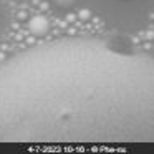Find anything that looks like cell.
Listing matches in <instances>:
<instances>
[{
  "label": "cell",
  "instance_id": "cell-1",
  "mask_svg": "<svg viewBox=\"0 0 154 154\" xmlns=\"http://www.w3.org/2000/svg\"><path fill=\"white\" fill-rule=\"evenodd\" d=\"M32 32H33L35 35H40V37L47 35V32H48L47 20H45V18H35V20L32 22Z\"/></svg>",
  "mask_w": 154,
  "mask_h": 154
},
{
  "label": "cell",
  "instance_id": "cell-2",
  "mask_svg": "<svg viewBox=\"0 0 154 154\" xmlns=\"http://www.w3.org/2000/svg\"><path fill=\"white\" fill-rule=\"evenodd\" d=\"M53 2L60 8H63V10H65V8H73L75 5L78 4V0H53Z\"/></svg>",
  "mask_w": 154,
  "mask_h": 154
},
{
  "label": "cell",
  "instance_id": "cell-3",
  "mask_svg": "<svg viewBox=\"0 0 154 154\" xmlns=\"http://www.w3.org/2000/svg\"><path fill=\"white\" fill-rule=\"evenodd\" d=\"M114 2H131V0H114Z\"/></svg>",
  "mask_w": 154,
  "mask_h": 154
}]
</instances>
